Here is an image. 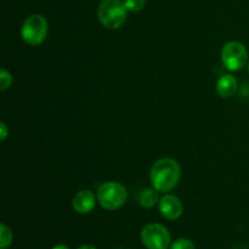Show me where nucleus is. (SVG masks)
<instances>
[{
	"instance_id": "10",
	"label": "nucleus",
	"mask_w": 249,
	"mask_h": 249,
	"mask_svg": "<svg viewBox=\"0 0 249 249\" xmlns=\"http://www.w3.org/2000/svg\"><path fill=\"white\" fill-rule=\"evenodd\" d=\"M158 192L155 187L145 189L139 196V202L143 208H152L158 203Z\"/></svg>"
},
{
	"instance_id": "6",
	"label": "nucleus",
	"mask_w": 249,
	"mask_h": 249,
	"mask_svg": "<svg viewBox=\"0 0 249 249\" xmlns=\"http://www.w3.org/2000/svg\"><path fill=\"white\" fill-rule=\"evenodd\" d=\"M221 62L232 72L243 70L249 62L247 49L240 41H229L221 49Z\"/></svg>"
},
{
	"instance_id": "15",
	"label": "nucleus",
	"mask_w": 249,
	"mask_h": 249,
	"mask_svg": "<svg viewBox=\"0 0 249 249\" xmlns=\"http://www.w3.org/2000/svg\"><path fill=\"white\" fill-rule=\"evenodd\" d=\"M7 136H9V129H7L6 124L2 122V123H0V140L5 141Z\"/></svg>"
},
{
	"instance_id": "1",
	"label": "nucleus",
	"mask_w": 249,
	"mask_h": 249,
	"mask_svg": "<svg viewBox=\"0 0 249 249\" xmlns=\"http://www.w3.org/2000/svg\"><path fill=\"white\" fill-rule=\"evenodd\" d=\"M181 178L179 163L169 157L160 158L153 163L150 172L152 187L160 192H169L178 186Z\"/></svg>"
},
{
	"instance_id": "4",
	"label": "nucleus",
	"mask_w": 249,
	"mask_h": 249,
	"mask_svg": "<svg viewBox=\"0 0 249 249\" xmlns=\"http://www.w3.org/2000/svg\"><path fill=\"white\" fill-rule=\"evenodd\" d=\"M49 24L45 17L40 14H34L24 19L21 28V36L24 43L32 46H38L48 36Z\"/></svg>"
},
{
	"instance_id": "12",
	"label": "nucleus",
	"mask_w": 249,
	"mask_h": 249,
	"mask_svg": "<svg viewBox=\"0 0 249 249\" xmlns=\"http://www.w3.org/2000/svg\"><path fill=\"white\" fill-rule=\"evenodd\" d=\"M12 85V75L9 71L1 70L0 71V90L5 91Z\"/></svg>"
},
{
	"instance_id": "8",
	"label": "nucleus",
	"mask_w": 249,
	"mask_h": 249,
	"mask_svg": "<svg viewBox=\"0 0 249 249\" xmlns=\"http://www.w3.org/2000/svg\"><path fill=\"white\" fill-rule=\"evenodd\" d=\"M97 197L92 194L90 190H82L77 192L73 197L72 206L77 213L79 214H89L94 211L96 206Z\"/></svg>"
},
{
	"instance_id": "11",
	"label": "nucleus",
	"mask_w": 249,
	"mask_h": 249,
	"mask_svg": "<svg viewBox=\"0 0 249 249\" xmlns=\"http://www.w3.org/2000/svg\"><path fill=\"white\" fill-rule=\"evenodd\" d=\"M14 235L10 228L5 224H0V249H7L12 245Z\"/></svg>"
},
{
	"instance_id": "7",
	"label": "nucleus",
	"mask_w": 249,
	"mask_h": 249,
	"mask_svg": "<svg viewBox=\"0 0 249 249\" xmlns=\"http://www.w3.org/2000/svg\"><path fill=\"white\" fill-rule=\"evenodd\" d=\"M158 208H160L163 218H165L167 220H177L181 216L182 211H184L182 203L174 195L163 196L158 202Z\"/></svg>"
},
{
	"instance_id": "2",
	"label": "nucleus",
	"mask_w": 249,
	"mask_h": 249,
	"mask_svg": "<svg viewBox=\"0 0 249 249\" xmlns=\"http://www.w3.org/2000/svg\"><path fill=\"white\" fill-rule=\"evenodd\" d=\"M128 10L122 0H102L97 7V18L107 29H118L125 23Z\"/></svg>"
},
{
	"instance_id": "17",
	"label": "nucleus",
	"mask_w": 249,
	"mask_h": 249,
	"mask_svg": "<svg viewBox=\"0 0 249 249\" xmlns=\"http://www.w3.org/2000/svg\"><path fill=\"white\" fill-rule=\"evenodd\" d=\"M51 249H71V248L66 245H56V246H53Z\"/></svg>"
},
{
	"instance_id": "16",
	"label": "nucleus",
	"mask_w": 249,
	"mask_h": 249,
	"mask_svg": "<svg viewBox=\"0 0 249 249\" xmlns=\"http://www.w3.org/2000/svg\"><path fill=\"white\" fill-rule=\"evenodd\" d=\"M77 249H97V248L92 245H82V246H79Z\"/></svg>"
},
{
	"instance_id": "13",
	"label": "nucleus",
	"mask_w": 249,
	"mask_h": 249,
	"mask_svg": "<svg viewBox=\"0 0 249 249\" xmlns=\"http://www.w3.org/2000/svg\"><path fill=\"white\" fill-rule=\"evenodd\" d=\"M146 0H124L126 10L131 12H139L145 7Z\"/></svg>"
},
{
	"instance_id": "5",
	"label": "nucleus",
	"mask_w": 249,
	"mask_h": 249,
	"mask_svg": "<svg viewBox=\"0 0 249 249\" xmlns=\"http://www.w3.org/2000/svg\"><path fill=\"white\" fill-rule=\"evenodd\" d=\"M140 237L146 249H168L172 245L169 230L162 224H147L141 230Z\"/></svg>"
},
{
	"instance_id": "3",
	"label": "nucleus",
	"mask_w": 249,
	"mask_h": 249,
	"mask_svg": "<svg viewBox=\"0 0 249 249\" xmlns=\"http://www.w3.org/2000/svg\"><path fill=\"white\" fill-rule=\"evenodd\" d=\"M97 202L106 211H117L125 204L128 191L121 182L107 181L97 189Z\"/></svg>"
},
{
	"instance_id": "18",
	"label": "nucleus",
	"mask_w": 249,
	"mask_h": 249,
	"mask_svg": "<svg viewBox=\"0 0 249 249\" xmlns=\"http://www.w3.org/2000/svg\"><path fill=\"white\" fill-rule=\"evenodd\" d=\"M248 70H249V62H248Z\"/></svg>"
},
{
	"instance_id": "9",
	"label": "nucleus",
	"mask_w": 249,
	"mask_h": 249,
	"mask_svg": "<svg viewBox=\"0 0 249 249\" xmlns=\"http://www.w3.org/2000/svg\"><path fill=\"white\" fill-rule=\"evenodd\" d=\"M238 88V83L236 77L232 74H224L216 82V92L220 97L228 99V97H232L236 94Z\"/></svg>"
},
{
	"instance_id": "14",
	"label": "nucleus",
	"mask_w": 249,
	"mask_h": 249,
	"mask_svg": "<svg viewBox=\"0 0 249 249\" xmlns=\"http://www.w3.org/2000/svg\"><path fill=\"white\" fill-rule=\"evenodd\" d=\"M170 249H196V247L189 238H179L170 245Z\"/></svg>"
}]
</instances>
